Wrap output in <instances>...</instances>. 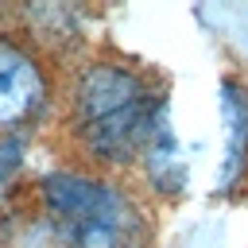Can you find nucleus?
Wrapping results in <instances>:
<instances>
[{
    "mask_svg": "<svg viewBox=\"0 0 248 248\" xmlns=\"http://www.w3.org/2000/svg\"><path fill=\"white\" fill-rule=\"evenodd\" d=\"M163 120H167L163 116V101H155L147 93L143 101H136V105H128V108L97 120V124L78 128V136H81L85 151L97 163L124 167V163H132V159H140L147 151V143H151V136H155V128Z\"/></svg>",
    "mask_w": 248,
    "mask_h": 248,
    "instance_id": "obj_1",
    "label": "nucleus"
},
{
    "mask_svg": "<svg viewBox=\"0 0 248 248\" xmlns=\"http://www.w3.org/2000/svg\"><path fill=\"white\" fill-rule=\"evenodd\" d=\"M0 248H70V240H66L62 225L50 217H23L4 229Z\"/></svg>",
    "mask_w": 248,
    "mask_h": 248,
    "instance_id": "obj_6",
    "label": "nucleus"
},
{
    "mask_svg": "<svg viewBox=\"0 0 248 248\" xmlns=\"http://www.w3.org/2000/svg\"><path fill=\"white\" fill-rule=\"evenodd\" d=\"M43 97H46V81L39 62L23 46L0 39V136L27 124L39 112Z\"/></svg>",
    "mask_w": 248,
    "mask_h": 248,
    "instance_id": "obj_3",
    "label": "nucleus"
},
{
    "mask_svg": "<svg viewBox=\"0 0 248 248\" xmlns=\"http://www.w3.org/2000/svg\"><path fill=\"white\" fill-rule=\"evenodd\" d=\"M19 163H23V147H19V140L0 136V190L12 182V174L19 170Z\"/></svg>",
    "mask_w": 248,
    "mask_h": 248,
    "instance_id": "obj_7",
    "label": "nucleus"
},
{
    "mask_svg": "<svg viewBox=\"0 0 248 248\" xmlns=\"http://www.w3.org/2000/svg\"><path fill=\"white\" fill-rule=\"evenodd\" d=\"M143 97H147V85L140 81L136 70H128L120 62H93L81 70V78L74 85V128L97 124Z\"/></svg>",
    "mask_w": 248,
    "mask_h": 248,
    "instance_id": "obj_2",
    "label": "nucleus"
},
{
    "mask_svg": "<svg viewBox=\"0 0 248 248\" xmlns=\"http://www.w3.org/2000/svg\"><path fill=\"white\" fill-rule=\"evenodd\" d=\"M221 116H225V132H229V143H225V167H221V186L229 190L244 163H248V97L240 93V85L232 78L221 81Z\"/></svg>",
    "mask_w": 248,
    "mask_h": 248,
    "instance_id": "obj_4",
    "label": "nucleus"
},
{
    "mask_svg": "<svg viewBox=\"0 0 248 248\" xmlns=\"http://www.w3.org/2000/svg\"><path fill=\"white\" fill-rule=\"evenodd\" d=\"M143 163H147V178L159 190L174 194V190L186 186V163L178 159V140H174V132H170L167 120L155 128V136H151V143L143 151Z\"/></svg>",
    "mask_w": 248,
    "mask_h": 248,
    "instance_id": "obj_5",
    "label": "nucleus"
}]
</instances>
